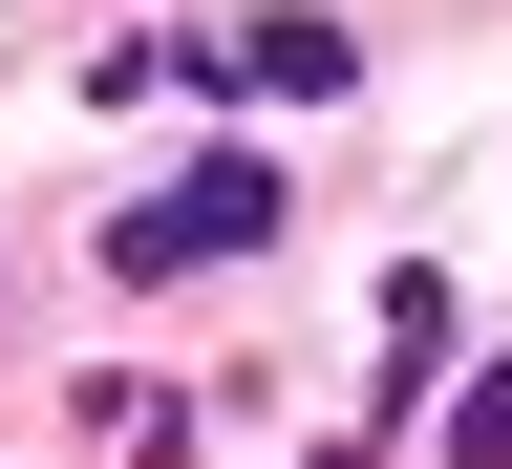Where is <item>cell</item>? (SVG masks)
Segmentation results:
<instances>
[{
  "label": "cell",
  "instance_id": "cell-1",
  "mask_svg": "<svg viewBox=\"0 0 512 469\" xmlns=\"http://www.w3.org/2000/svg\"><path fill=\"white\" fill-rule=\"evenodd\" d=\"M256 235H278V150H192L171 192L107 214V278H192V256H256Z\"/></svg>",
  "mask_w": 512,
  "mask_h": 469
},
{
  "label": "cell",
  "instance_id": "cell-3",
  "mask_svg": "<svg viewBox=\"0 0 512 469\" xmlns=\"http://www.w3.org/2000/svg\"><path fill=\"white\" fill-rule=\"evenodd\" d=\"M448 469H512V363H470V384H448Z\"/></svg>",
  "mask_w": 512,
  "mask_h": 469
},
{
  "label": "cell",
  "instance_id": "cell-2",
  "mask_svg": "<svg viewBox=\"0 0 512 469\" xmlns=\"http://www.w3.org/2000/svg\"><path fill=\"white\" fill-rule=\"evenodd\" d=\"M192 86H278V107H320V86H363V22H320V0H256L235 43H192Z\"/></svg>",
  "mask_w": 512,
  "mask_h": 469
}]
</instances>
